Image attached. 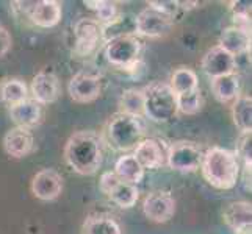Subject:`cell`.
<instances>
[{
  "mask_svg": "<svg viewBox=\"0 0 252 234\" xmlns=\"http://www.w3.org/2000/svg\"><path fill=\"white\" fill-rule=\"evenodd\" d=\"M202 177L208 184L220 190H229L237 186L240 180V161L235 152L222 147H212L202 155Z\"/></svg>",
  "mask_w": 252,
  "mask_h": 234,
  "instance_id": "obj_2",
  "label": "cell"
},
{
  "mask_svg": "<svg viewBox=\"0 0 252 234\" xmlns=\"http://www.w3.org/2000/svg\"><path fill=\"white\" fill-rule=\"evenodd\" d=\"M202 155L204 153L197 144L191 141H177L168 145L166 164L176 172L191 173L201 167Z\"/></svg>",
  "mask_w": 252,
  "mask_h": 234,
  "instance_id": "obj_5",
  "label": "cell"
},
{
  "mask_svg": "<svg viewBox=\"0 0 252 234\" xmlns=\"http://www.w3.org/2000/svg\"><path fill=\"white\" fill-rule=\"evenodd\" d=\"M102 41L107 42L127 34H135V19H130L128 16L118 14L115 19L108 24H102Z\"/></svg>",
  "mask_w": 252,
  "mask_h": 234,
  "instance_id": "obj_24",
  "label": "cell"
},
{
  "mask_svg": "<svg viewBox=\"0 0 252 234\" xmlns=\"http://www.w3.org/2000/svg\"><path fill=\"white\" fill-rule=\"evenodd\" d=\"M85 5L95 13V21L100 25L111 22L118 16V6L115 2H107V0H86Z\"/></svg>",
  "mask_w": 252,
  "mask_h": 234,
  "instance_id": "obj_30",
  "label": "cell"
},
{
  "mask_svg": "<svg viewBox=\"0 0 252 234\" xmlns=\"http://www.w3.org/2000/svg\"><path fill=\"white\" fill-rule=\"evenodd\" d=\"M10 117L16 124V127L27 128L38 125L42 117V108L38 102L33 99H27L14 106H10Z\"/></svg>",
  "mask_w": 252,
  "mask_h": 234,
  "instance_id": "obj_18",
  "label": "cell"
},
{
  "mask_svg": "<svg viewBox=\"0 0 252 234\" xmlns=\"http://www.w3.org/2000/svg\"><path fill=\"white\" fill-rule=\"evenodd\" d=\"M138 197H140L138 187L135 184L124 183V181H119L118 186L108 194L110 200L116 203L119 208H123V209H128V208L135 206V203L138 202Z\"/></svg>",
  "mask_w": 252,
  "mask_h": 234,
  "instance_id": "obj_28",
  "label": "cell"
},
{
  "mask_svg": "<svg viewBox=\"0 0 252 234\" xmlns=\"http://www.w3.org/2000/svg\"><path fill=\"white\" fill-rule=\"evenodd\" d=\"M232 119L240 131H252V99L249 95L240 94L233 100Z\"/></svg>",
  "mask_w": 252,
  "mask_h": 234,
  "instance_id": "obj_23",
  "label": "cell"
},
{
  "mask_svg": "<svg viewBox=\"0 0 252 234\" xmlns=\"http://www.w3.org/2000/svg\"><path fill=\"white\" fill-rule=\"evenodd\" d=\"M30 92H32V99L34 102H38L39 105L54 103L60 94V84L57 75L52 71H49V69L38 72L32 80Z\"/></svg>",
  "mask_w": 252,
  "mask_h": 234,
  "instance_id": "obj_14",
  "label": "cell"
},
{
  "mask_svg": "<svg viewBox=\"0 0 252 234\" xmlns=\"http://www.w3.org/2000/svg\"><path fill=\"white\" fill-rule=\"evenodd\" d=\"M233 234H252V225H245V227L233 230Z\"/></svg>",
  "mask_w": 252,
  "mask_h": 234,
  "instance_id": "obj_36",
  "label": "cell"
},
{
  "mask_svg": "<svg viewBox=\"0 0 252 234\" xmlns=\"http://www.w3.org/2000/svg\"><path fill=\"white\" fill-rule=\"evenodd\" d=\"M67 92L75 103H91L97 100L102 92L100 74L80 71L67 83Z\"/></svg>",
  "mask_w": 252,
  "mask_h": 234,
  "instance_id": "obj_8",
  "label": "cell"
},
{
  "mask_svg": "<svg viewBox=\"0 0 252 234\" xmlns=\"http://www.w3.org/2000/svg\"><path fill=\"white\" fill-rule=\"evenodd\" d=\"M172 92L179 95V94H185L199 89V81H197V75L194 71H191L188 67H179L172 72L171 75V81L168 83Z\"/></svg>",
  "mask_w": 252,
  "mask_h": 234,
  "instance_id": "obj_26",
  "label": "cell"
},
{
  "mask_svg": "<svg viewBox=\"0 0 252 234\" xmlns=\"http://www.w3.org/2000/svg\"><path fill=\"white\" fill-rule=\"evenodd\" d=\"M237 158L245 164L246 177L251 178V166H252V131H243L237 141Z\"/></svg>",
  "mask_w": 252,
  "mask_h": 234,
  "instance_id": "obj_31",
  "label": "cell"
},
{
  "mask_svg": "<svg viewBox=\"0 0 252 234\" xmlns=\"http://www.w3.org/2000/svg\"><path fill=\"white\" fill-rule=\"evenodd\" d=\"M144 116L155 124H166L177 116V99L168 83H151L143 89Z\"/></svg>",
  "mask_w": 252,
  "mask_h": 234,
  "instance_id": "obj_3",
  "label": "cell"
},
{
  "mask_svg": "<svg viewBox=\"0 0 252 234\" xmlns=\"http://www.w3.org/2000/svg\"><path fill=\"white\" fill-rule=\"evenodd\" d=\"M222 219L232 231L251 225L252 206L248 202H232L222 209Z\"/></svg>",
  "mask_w": 252,
  "mask_h": 234,
  "instance_id": "obj_21",
  "label": "cell"
},
{
  "mask_svg": "<svg viewBox=\"0 0 252 234\" xmlns=\"http://www.w3.org/2000/svg\"><path fill=\"white\" fill-rule=\"evenodd\" d=\"M168 145H164L163 141L149 137V139L140 141L135 147L133 156L140 162L143 169H158L166 164Z\"/></svg>",
  "mask_w": 252,
  "mask_h": 234,
  "instance_id": "obj_13",
  "label": "cell"
},
{
  "mask_svg": "<svg viewBox=\"0 0 252 234\" xmlns=\"http://www.w3.org/2000/svg\"><path fill=\"white\" fill-rule=\"evenodd\" d=\"M29 99V88L19 78H6L0 83V102L8 106H14L17 103Z\"/></svg>",
  "mask_w": 252,
  "mask_h": 234,
  "instance_id": "obj_22",
  "label": "cell"
},
{
  "mask_svg": "<svg viewBox=\"0 0 252 234\" xmlns=\"http://www.w3.org/2000/svg\"><path fill=\"white\" fill-rule=\"evenodd\" d=\"M74 38V53L77 56H90L99 47V42L102 41L100 24L93 17H83L75 24Z\"/></svg>",
  "mask_w": 252,
  "mask_h": 234,
  "instance_id": "obj_9",
  "label": "cell"
},
{
  "mask_svg": "<svg viewBox=\"0 0 252 234\" xmlns=\"http://www.w3.org/2000/svg\"><path fill=\"white\" fill-rule=\"evenodd\" d=\"M144 133V127L141 119L127 116L124 112L115 114L107 125V139L113 150L116 152H128L135 150L140 144Z\"/></svg>",
  "mask_w": 252,
  "mask_h": 234,
  "instance_id": "obj_4",
  "label": "cell"
},
{
  "mask_svg": "<svg viewBox=\"0 0 252 234\" xmlns=\"http://www.w3.org/2000/svg\"><path fill=\"white\" fill-rule=\"evenodd\" d=\"M13 44V39H11V34L8 31L2 24H0V58L5 56L8 52L11 49Z\"/></svg>",
  "mask_w": 252,
  "mask_h": 234,
  "instance_id": "obj_34",
  "label": "cell"
},
{
  "mask_svg": "<svg viewBox=\"0 0 252 234\" xmlns=\"http://www.w3.org/2000/svg\"><path fill=\"white\" fill-rule=\"evenodd\" d=\"M119 178L115 175V172H103L100 175V180H99V189L103 195H107L111 192L113 189H115L119 183Z\"/></svg>",
  "mask_w": 252,
  "mask_h": 234,
  "instance_id": "obj_33",
  "label": "cell"
},
{
  "mask_svg": "<svg viewBox=\"0 0 252 234\" xmlns=\"http://www.w3.org/2000/svg\"><path fill=\"white\" fill-rule=\"evenodd\" d=\"M64 161L79 175H93L102 166V142L93 131H77L64 145Z\"/></svg>",
  "mask_w": 252,
  "mask_h": 234,
  "instance_id": "obj_1",
  "label": "cell"
},
{
  "mask_svg": "<svg viewBox=\"0 0 252 234\" xmlns=\"http://www.w3.org/2000/svg\"><path fill=\"white\" fill-rule=\"evenodd\" d=\"M230 10H232L233 16L251 17V2H245V0L230 2Z\"/></svg>",
  "mask_w": 252,
  "mask_h": 234,
  "instance_id": "obj_35",
  "label": "cell"
},
{
  "mask_svg": "<svg viewBox=\"0 0 252 234\" xmlns=\"http://www.w3.org/2000/svg\"><path fill=\"white\" fill-rule=\"evenodd\" d=\"M240 88H241V80L237 72L222 75L212 80V92L220 103H229L235 100L240 95Z\"/></svg>",
  "mask_w": 252,
  "mask_h": 234,
  "instance_id": "obj_19",
  "label": "cell"
},
{
  "mask_svg": "<svg viewBox=\"0 0 252 234\" xmlns=\"http://www.w3.org/2000/svg\"><path fill=\"white\" fill-rule=\"evenodd\" d=\"M63 192V177L54 169H42L32 180V194L41 202H52Z\"/></svg>",
  "mask_w": 252,
  "mask_h": 234,
  "instance_id": "obj_11",
  "label": "cell"
},
{
  "mask_svg": "<svg viewBox=\"0 0 252 234\" xmlns=\"http://www.w3.org/2000/svg\"><path fill=\"white\" fill-rule=\"evenodd\" d=\"M115 175L128 184H140L144 178V169L140 166V162L136 161L133 155H123L115 164Z\"/></svg>",
  "mask_w": 252,
  "mask_h": 234,
  "instance_id": "obj_20",
  "label": "cell"
},
{
  "mask_svg": "<svg viewBox=\"0 0 252 234\" xmlns=\"http://www.w3.org/2000/svg\"><path fill=\"white\" fill-rule=\"evenodd\" d=\"M174 19L154 8L147 6L135 17V36L161 38L172 30Z\"/></svg>",
  "mask_w": 252,
  "mask_h": 234,
  "instance_id": "obj_7",
  "label": "cell"
},
{
  "mask_svg": "<svg viewBox=\"0 0 252 234\" xmlns=\"http://www.w3.org/2000/svg\"><path fill=\"white\" fill-rule=\"evenodd\" d=\"M147 5L154 8V10L172 17V19H174V16L177 14V11L180 10L179 2H172V0H154V2H149Z\"/></svg>",
  "mask_w": 252,
  "mask_h": 234,
  "instance_id": "obj_32",
  "label": "cell"
},
{
  "mask_svg": "<svg viewBox=\"0 0 252 234\" xmlns=\"http://www.w3.org/2000/svg\"><path fill=\"white\" fill-rule=\"evenodd\" d=\"M220 47L235 58L248 53V52H251V31L230 25L221 33Z\"/></svg>",
  "mask_w": 252,
  "mask_h": 234,
  "instance_id": "obj_17",
  "label": "cell"
},
{
  "mask_svg": "<svg viewBox=\"0 0 252 234\" xmlns=\"http://www.w3.org/2000/svg\"><path fill=\"white\" fill-rule=\"evenodd\" d=\"M143 44L135 34H127L116 39H111L105 44L107 61L116 67L126 69L140 59Z\"/></svg>",
  "mask_w": 252,
  "mask_h": 234,
  "instance_id": "obj_6",
  "label": "cell"
},
{
  "mask_svg": "<svg viewBox=\"0 0 252 234\" xmlns=\"http://www.w3.org/2000/svg\"><path fill=\"white\" fill-rule=\"evenodd\" d=\"M143 212L147 219L155 223H164L172 219L176 212V200L169 192L154 190L147 194L143 202Z\"/></svg>",
  "mask_w": 252,
  "mask_h": 234,
  "instance_id": "obj_10",
  "label": "cell"
},
{
  "mask_svg": "<svg viewBox=\"0 0 252 234\" xmlns=\"http://www.w3.org/2000/svg\"><path fill=\"white\" fill-rule=\"evenodd\" d=\"M201 66H202L204 74L213 80V78H218L222 75L235 74L237 72V58L227 53V52L221 49L220 46H216L204 55Z\"/></svg>",
  "mask_w": 252,
  "mask_h": 234,
  "instance_id": "obj_12",
  "label": "cell"
},
{
  "mask_svg": "<svg viewBox=\"0 0 252 234\" xmlns=\"http://www.w3.org/2000/svg\"><path fill=\"white\" fill-rule=\"evenodd\" d=\"M119 106H121L119 112H124L127 116L141 119L144 116L143 91L135 89V88L123 91V94H121V97H119Z\"/></svg>",
  "mask_w": 252,
  "mask_h": 234,
  "instance_id": "obj_27",
  "label": "cell"
},
{
  "mask_svg": "<svg viewBox=\"0 0 252 234\" xmlns=\"http://www.w3.org/2000/svg\"><path fill=\"white\" fill-rule=\"evenodd\" d=\"M27 16L36 27L52 28L62 21V5L57 0H39L34 2Z\"/></svg>",
  "mask_w": 252,
  "mask_h": 234,
  "instance_id": "obj_16",
  "label": "cell"
},
{
  "mask_svg": "<svg viewBox=\"0 0 252 234\" xmlns=\"http://www.w3.org/2000/svg\"><path fill=\"white\" fill-rule=\"evenodd\" d=\"M176 99H177V112L185 114V116L197 114L204 105L202 94L199 89L185 92V94H179V95H176Z\"/></svg>",
  "mask_w": 252,
  "mask_h": 234,
  "instance_id": "obj_29",
  "label": "cell"
},
{
  "mask_svg": "<svg viewBox=\"0 0 252 234\" xmlns=\"http://www.w3.org/2000/svg\"><path fill=\"white\" fill-rule=\"evenodd\" d=\"M34 147V137L30 130L14 127L8 130L5 137H3V149L6 155H10L11 158H24L32 153Z\"/></svg>",
  "mask_w": 252,
  "mask_h": 234,
  "instance_id": "obj_15",
  "label": "cell"
},
{
  "mask_svg": "<svg viewBox=\"0 0 252 234\" xmlns=\"http://www.w3.org/2000/svg\"><path fill=\"white\" fill-rule=\"evenodd\" d=\"M82 234H123V230L110 215H91L83 222Z\"/></svg>",
  "mask_w": 252,
  "mask_h": 234,
  "instance_id": "obj_25",
  "label": "cell"
}]
</instances>
